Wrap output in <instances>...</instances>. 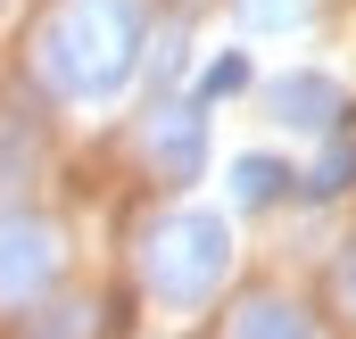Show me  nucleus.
Returning <instances> with one entry per match:
<instances>
[{
  "mask_svg": "<svg viewBox=\"0 0 356 339\" xmlns=\"http://www.w3.org/2000/svg\"><path fill=\"white\" fill-rule=\"evenodd\" d=\"M141 67V0H67L42 25V75L67 99H108Z\"/></svg>",
  "mask_w": 356,
  "mask_h": 339,
  "instance_id": "f257e3e1",
  "label": "nucleus"
},
{
  "mask_svg": "<svg viewBox=\"0 0 356 339\" xmlns=\"http://www.w3.org/2000/svg\"><path fill=\"white\" fill-rule=\"evenodd\" d=\"M224 273H232V232H224V215H207V207H182V215H166V224L141 240V281H149L166 306L216 298Z\"/></svg>",
  "mask_w": 356,
  "mask_h": 339,
  "instance_id": "f03ea898",
  "label": "nucleus"
},
{
  "mask_svg": "<svg viewBox=\"0 0 356 339\" xmlns=\"http://www.w3.org/2000/svg\"><path fill=\"white\" fill-rule=\"evenodd\" d=\"M50 273H58V240H50V224H8V232H0V306L42 298Z\"/></svg>",
  "mask_w": 356,
  "mask_h": 339,
  "instance_id": "7ed1b4c3",
  "label": "nucleus"
},
{
  "mask_svg": "<svg viewBox=\"0 0 356 339\" xmlns=\"http://www.w3.org/2000/svg\"><path fill=\"white\" fill-rule=\"evenodd\" d=\"M149 158H158L166 182H199V166H207V116H199L191 99L149 108Z\"/></svg>",
  "mask_w": 356,
  "mask_h": 339,
  "instance_id": "20e7f679",
  "label": "nucleus"
},
{
  "mask_svg": "<svg viewBox=\"0 0 356 339\" xmlns=\"http://www.w3.org/2000/svg\"><path fill=\"white\" fill-rule=\"evenodd\" d=\"M273 124H290V133H332L340 124V83L332 75H282V83L266 91Z\"/></svg>",
  "mask_w": 356,
  "mask_h": 339,
  "instance_id": "39448f33",
  "label": "nucleus"
},
{
  "mask_svg": "<svg viewBox=\"0 0 356 339\" xmlns=\"http://www.w3.org/2000/svg\"><path fill=\"white\" fill-rule=\"evenodd\" d=\"M232 339H307V315L282 306V298H249L241 323H232Z\"/></svg>",
  "mask_w": 356,
  "mask_h": 339,
  "instance_id": "423d86ee",
  "label": "nucleus"
},
{
  "mask_svg": "<svg viewBox=\"0 0 356 339\" xmlns=\"http://www.w3.org/2000/svg\"><path fill=\"white\" fill-rule=\"evenodd\" d=\"M290 190V166H273V158H232V199L241 207H273Z\"/></svg>",
  "mask_w": 356,
  "mask_h": 339,
  "instance_id": "0eeeda50",
  "label": "nucleus"
},
{
  "mask_svg": "<svg viewBox=\"0 0 356 339\" xmlns=\"http://www.w3.org/2000/svg\"><path fill=\"white\" fill-rule=\"evenodd\" d=\"M348 182H356V141H332V149L315 158V174H307V190H315V199H340Z\"/></svg>",
  "mask_w": 356,
  "mask_h": 339,
  "instance_id": "6e6552de",
  "label": "nucleus"
},
{
  "mask_svg": "<svg viewBox=\"0 0 356 339\" xmlns=\"http://www.w3.org/2000/svg\"><path fill=\"white\" fill-rule=\"evenodd\" d=\"M207 99H232V91H249V58L241 50H224V58H207V75H199Z\"/></svg>",
  "mask_w": 356,
  "mask_h": 339,
  "instance_id": "1a4fd4ad",
  "label": "nucleus"
},
{
  "mask_svg": "<svg viewBox=\"0 0 356 339\" xmlns=\"http://www.w3.org/2000/svg\"><path fill=\"white\" fill-rule=\"evenodd\" d=\"M241 17H249V25H298L307 0H241Z\"/></svg>",
  "mask_w": 356,
  "mask_h": 339,
  "instance_id": "9d476101",
  "label": "nucleus"
},
{
  "mask_svg": "<svg viewBox=\"0 0 356 339\" xmlns=\"http://www.w3.org/2000/svg\"><path fill=\"white\" fill-rule=\"evenodd\" d=\"M83 331H91V306H58V315H50L33 339H83Z\"/></svg>",
  "mask_w": 356,
  "mask_h": 339,
  "instance_id": "9b49d317",
  "label": "nucleus"
},
{
  "mask_svg": "<svg viewBox=\"0 0 356 339\" xmlns=\"http://www.w3.org/2000/svg\"><path fill=\"white\" fill-rule=\"evenodd\" d=\"M340 298H348V306H356V240H348V249H340Z\"/></svg>",
  "mask_w": 356,
  "mask_h": 339,
  "instance_id": "f8f14e48",
  "label": "nucleus"
}]
</instances>
